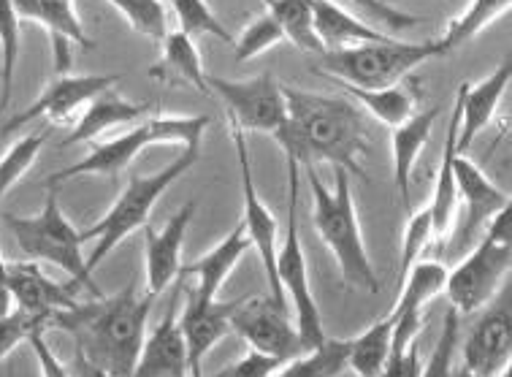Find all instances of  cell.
<instances>
[{"instance_id": "obj_40", "label": "cell", "mask_w": 512, "mask_h": 377, "mask_svg": "<svg viewBox=\"0 0 512 377\" xmlns=\"http://www.w3.org/2000/svg\"><path fill=\"white\" fill-rule=\"evenodd\" d=\"M280 41H285L282 28L274 22L271 14H266V17H258L255 22H250L242 30V36L233 38V49H236L239 60H252V57L263 55L266 49L277 47Z\"/></svg>"}, {"instance_id": "obj_20", "label": "cell", "mask_w": 512, "mask_h": 377, "mask_svg": "<svg viewBox=\"0 0 512 377\" xmlns=\"http://www.w3.org/2000/svg\"><path fill=\"white\" fill-rule=\"evenodd\" d=\"M512 79V63L504 60L502 66H496L491 76H485L477 85H461L458 87V106H461V120H458V136L456 150L458 155H466V150L475 144V139L488 128L494 120L496 106L507 93Z\"/></svg>"}, {"instance_id": "obj_8", "label": "cell", "mask_w": 512, "mask_h": 377, "mask_svg": "<svg viewBox=\"0 0 512 377\" xmlns=\"http://www.w3.org/2000/svg\"><path fill=\"white\" fill-rule=\"evenodd\" d=\"M298 180H301V166L288 158V236L277 250V283H280L282 299L293 302L298 340L307 353L326 340V329H323L320 307L309 288L307 255H304L301 228H298Z\"/></svg>"}, {"instance_id": "obj_44", "label": "cell", "mask_w": 512, "mask_h": 377, "mask_svg": "<svg viewBox=\"0 0 512 377\" xmlns=\"http://www.w3.org/2000/svg\"><path fill=\"white\" fill-rule=\"evenodd\" d=\"M47 331H36L33 337H30V348L36 353L38 369H41V377H71V369L63 364V361L57 359L55 350L49 348L47 337H44Z\"/></svg>"}, {"instance_id": "obj_6", "label": "cell", "mask_w": 512, "mask_h": 377, "mask_svg": "<svg viewBox=\"0 0 512 377\" xmlns=\"http://www.w3.org/2000/svg\"><path fill=\"white\" fill-rule=\"evenodd\" d=\"M6 228L17 239V247L28 261L57 266L60 272L68 274V280H76L82 288L93 291L95 299H101L103 291L93 280V272L87 269L82 231L68 223L55 188H49L44 209L38 215H6Z\"/></svg>"}, {"instance_id": "obj_46", "label": "cell", "mask_w": 512, "mask_h": 377, "mask_svg": "<svg viewBox=\"0 0 512 377\" xmlns=\"http://www.w3.org/2000/svg\"><path fill=\"white\" fill-rule=\"evenodd\" d=\"M71 377H112L109 372H103L101 367H95L93 361H87L79 353V350H74V361H71Z\"/></svg>"}, {"instance_id": "obj_27", "label": "cell", "mask_w": 512, "mask_h": 377, "mask_svg": "<svg viewBox=\"0 0 512 377\" xmlns=\"http://www.w3.org/2000/svg\"><path fill=\"white\" fill-rule=\"evenodd\" d=\"M447 269L439 261H423L412 266L410 272L401 277V293L393 310L388 312L391 321L399 318H418L426 310L431 299H437L439 293H445Z\"/></svg>"}, {"instance_id": "obj_26", "label": "cell", "mask_w": 512, "mask_h": 377, "mask_svg": "<svg viewBox=\"0 0 512 377\" xmlns=\"http://www.w3.org/2000/svg\"><path fill=\"white\" fill-rule=\"evenodd\" d=\"M147 112L149 104H133V101L122 98V95L114 93V90H103V93L95 95L93 101H90V106L84 109V114L79 117V123L74 125V131L63 139V147L93 142L101 133L112 131L117 125L136 123V120H141Z\"/></svg>"}, {"instance_id": "obj_48", "label": "cell", "mask_w": 512, "mask_h": 377, "mask_svg": "<svg viewBox=\"0 0 512 377\" xmlns=\"http://www.w3.org/2000/svg\"><path fill=\"white\" fill-rule=\"evenodd\" d=\"M9 377H14V375H11V372H9Z\"/></svg>"}, {"instance_id": "obj_21", "label": "cell", "mask_w": 512, "mask_h": 377, "mask_svg": "<svg viewBox=\"0 0 512 377\" xmlns=\"http://www.w3.org/2000/svg\"><path fill=\"white\" fill-rule=\"evenodd\" d=\"M131 377H190L187 345L177 318V302L168 307L155 329L144 337Z\"/></svg>"}, {"instance_id": "obj_43", "label": "cell", "mask_w": 512, "mask_h": 377, "mask_svg": "<svg viewBox=\"0 0 512 377\" xmlns=\"http://www.w3.org/2000/svg\"><path fill=\"white\" fill-rule=\"evenodd\" d=\"M353 3L358 9H364L366 14H372L377 22H382L385 28L391 30H407L423 22L420 17H412V14H404V11L393 9L391 0H353Z\"/></svg>"}, {"instance_id": "obj_47", "label": "cell", "mask_w": 512, "mask_h": 377, "mask_svg": "<svg viewBox=\"0 0 512 377\" xmlns=\"http://www.w3.org/2000/svg\"><path fill=\"white\" fill-rule=\"evenodd\" d=\"M11 310V291H9V261L0 250V312Z\"/></svg>"}, {"instance_id": "obj_31", "label": "cell", "mask_w": 512, "mask_h": 377, "mask_svg": "<svg viewBox=\"0 0 512 377\" xmlns=\"http://www.w3.org/2000/svg\"><path fill=\"white\" fill-rule=\"evenodd\" d=\"M350 340H326L317 348L301 353L277 372V377H339L347 369Z\"/></svg>"}, {"instance_id": "obj_38", "label": "cell", "mask_w": 512, "mask_h": 377, "mask_svg": "<svg viewBox=\"0 0 512 377\" xmlns=\"http://www.w3.org/2000/svg\"><path fill=\"white\" fill-rule=\"evenodd\" d=\"M49 321L28 310L11 307L9 312H0V361H6L14 350L28 342L36 331H47Z\"/></svg>"}, {"instance_id": "obj_42", "label": "cell", "mask_w": 512, "mask_h": 377, "mask_svg": "<svg viewBox=\"0 0 512 377\" xmlns=\"http://www.w3.org/2000/svg\"><path fill=\"white\" fill-rule=\"evenodd\" d=\"M282 367H285V361L274 359V356H263L258 350H250L247 356L233 361L231 367H225L223 372H217L212 377H277Z\"/></svg>"}, {"instance_id": "obj_37", "label": "cell", "mask_w": 512, "mask_h": 377, "mask_svg": "<svg viewBox=\"0 0 512 377\" xmlns=\"http://www.w3.org/2000/svg\"><path fill=\"white\" fill-rule=\"evenodd\" d=\"M44 142H47V131L30 133L25 139H19V142L0 158V198L6 196V193L17 185L19 177L36 163L38 152H41Z\"/></svg>"}, {"instance_id": "obj_34", "label": "cell", "mask_w": 512, "mask_h": 377, "mask_svg": "<svg viewBox=\"0 0 512 377\" xmlns=\"http://www.w3.org/2000/svg\"><path fill=\"white\" fill-rule=\"evenodd\" d=\"M19 60V17L11 0H0V112L11 104Z\"/></svg>"}, {"instance_id": "obj_7", "label": "cell", "mask_w": 512, "mask_h": 377, "mask_svg": "<svg viewBox=\"0 0 512 377\" xmlns=\"http://www.w3.org/2000/svg\"><path fill=\"white\" fill-rule=\"evenodd\" d=\"M512 264V207H504L485 226L480 245L447 272L445 296L458 315H475L507 280Z\"/></svg>"}, {"instance_id": "obj_16", "label": "cell", "mask_w": 512, "mask_h": 377, "mask_svg": "<svg viewBox=\"0 0 512 377\" xmlns=\"http://www.w3.org/2000/svg\"><path fill=\"white\" fill-rule=\"evenodd\" d=\"M82 285L76 280L68 283H57L52 277L41 272V266L33 261H19L9 264V291H11V307L28 310L33 315L47 318L52 326V318L57 312H66L76 307V293Z\"/></svg>"}, {"instance_id": "obj_12", "label": "cell", "mask_w": 512, "mask_h": 377, "mask_svg": "<svg viewBox=\"0 0 512 377\" xmlns=\"http://www.w3.org/2000/svg\"><path fill=\"white\" fill-rule=\"evenodd\" d=\"M231 136L233 147H236V161H239V174H242L244 190L242 226L247 231V236H250L252 247L261 255L263 272H266V280H269L271 288V299L285 307L280 283H277V250H280V245H277V217L271 215V209L258 196V188H255V180H252L250 150H247V142H244V131L236 123H231Z\"/></svg>"}, {"instance_id": "obj_3", "label": "cell", "mask_w": 512, "mask_h": 377, "mask_svg": "<svg viewBox=\"0 0 512 377\" xmlns=\"http://www.w3.org/2000/svg\"><path fill=\"white\" fill-rule=\"evenodd\" d=\"M307 180L312 198H315L312 220H315L317 234L336 258L345 285L358 288V291L377 293L380 280H377L372 258L366 250L364 231L358 223L353 190H350V174L334 169V188H328L326 182L320 180L315 166H307Z\"/></svg>"}, {"instance_id": "obj_1", "label": "cell", "mask_w": 512, "mask_h": 377, "mask_svg": "<svg viewBox=\"0 0 512 377\" xmlns=\"http://www.w3.org/2000/svg\"><path fill=\"white\" fill-rule=\"evenodd\" d=\"M285 123L274 131L288 158L307 169L328 163L369 182L361 158L369 152V120L353 98L320 95L282 85Z\"/></svg>"}, {"instance_id": "obj_4", "label": "cell", "mask_w": 512, "mask_h": 377, "mask_svg": "<svg viewBox=\"0 0 512 377\" xmlns=\"http://www.w3.org/2000/svg\"><path fill=\"white\" fill-rule=\"evenodd\" d=\"M198 161H201V150H182L177 161L168 163L166 169H158L155 174H133L128 188L122 190L109 212L95 226L82 231L84 245L95 242L93 253L87 255V269L95 272L103 258L114 253V247H120L136 228L147 226L149 212L158 204V198Z\"/></svg>"}, {"instance_id": "obj_32", "label": "cell", "mask_w": 512, "mask_h": 377, "mask_svg": "<svg viewBox=\"0 0 512 377\" xmlns=\"http://www.w3.org/2000/svg\"><path fill=\"white\" fill-rule=\"evenodd\" d=\"M512 0H472L466 11L461 17H456L450 22V28L439 41H442V47L450 55L453 49L464 47L466 41H472L483 33L491 22H496L499 17H504L507 11H510Z\"/></svg>"}, {"instance_id": "obj_19", "label": "cell", "mask_w": 512, "mask_h": 377, "mask_svg": "<svg viewBox=\"0 0 512 377\" xmlns=\"http://www.w3.org/2000/svg\"><path fill=\"white\" fill-rule=\"evenodd\" d=\"M11 3H14L19 22L22 19L36 22L52 36L57 74H68V68H71V44H79L82 49L93 47L82 22L76 17L71 0H11Z\"/></svg>"}, {"instance_id": "obj_45", "label": "cell", "mask_w": 512, "mask_h": 377, "mask_svg": "<svg viewBox=\"0 0 512 377\" xmlns=\"http://www.w3.org/2000/svg\"><path fill=\"white\" fill-rule=\"evenodd\" d=\"M420 369H423V364H420L418 340H415L401 353H391V359L382 367L380 377H420Z\"/></svg>"}, {"instance_id": "obj_5", "label": "cell", "mask_w": 512, "mask_h": 377, "mask_svg": "<svg viewBox=\"0 0 512 377\" xmlns=\"http://www.w3.org/2000/svg\"><path fill=\"white\" fill-rule=\"evenodd\" d=\"M447 55L442 41H380V44H358V47L331 49L323 52V66L315 74L361 87V90H382L401 85L412 68L423 66L431 57Z\"/></svg>"}, {"instance_id": "obj_10", "label": "cell", "mask_w": 512, "mask_h": 377, "mask_svg": "<svg viewBox=\"0 0 512 377\" xmlns=\"http://www.w3.org/2000/svg\"><path fill=\"white\" fill-rule=\"evenodd\" d=\"M231 331H236L250 345V350L274 356L285 364L304 353L296 323L288 321L285 307L274 299H261V296L239 299L236 310L231 312Z\"/></svg>"}, {"instance_id": "obj_15", "label": "cell", "mask_w": 512, "mask_h": 377, "mask_svg": "<svg viewBox=\"0 0 512 377\" xmlns=\"http://www.w3.org/2000/svg\"><path fill=\"white\" fill-rule=\"evenodd\" d=\"M149 144H160L155 117H149V120L139 123L128 133H122V136H117L112 142L95 144L93 150L87 152L82 161L74 163V166H68V169L63 171H55L52 177L44 180V185H47V188H55L57 182L79 180V177H95V174H98V177H112L117 171L128 169L133 158H136L144 147H149Z\"/></svg>"}, {"instance_id": "obj_35", "label": "cell", "mask_w": 512, "mask_h": 377, "mask_svg": "<svg viewBox=\"0 0 512 377\" xmlns=\"http://www.w3.org/2000/svg\"><path fill=\"white\" fill-rule=\"evenodd\" d=\"M174 14H177L179 30L185 36H212L225 44H233V33L215 17V11L206 6V0H171Z\"/></svg>"}, {"instance_id": "obj_9", "label": "cell", "mask_w": 512, "mask_h": 377, "mask_svg": "<svg viewBox=\"0 0 512 377\" xmlns=\"http://www.w3.org/2000/svg\"><path fill=\"white\" fill-rule=\"evenodd\" d=\"M209 93L217 95L228 109V120L247 131L271 133L285 123V98L282 85L274 76L258 74L255 79H220V76H206Z\"/></svg>"}, {"instance_id": "obj_22", "label": "cell", "mask_w": 512, "mask_h": 377, "mask_svg": "<svg viewBox=\"0 0 512 377\" xmlns=\"http://www.w3.org/2000/svg\"><path fill=\"white\" fill-rule=\"evenodd\" d=\"M439 117V106H429L420 109L404 120L401 125L391 128V147H393V180H396V190L401 196V207L412 212V171L418 163V155L423 152L426 142H429L434 123Z\"/></svg>"}, {"instance_id": "obj_14", "label": "cell", "mask_w": 512, "mask_h": 377, "mask_svg": "<svg viewBox=\"0 0 512 377\" xmlns=\"http://www.w3.org/2000/svg\"><path fill=\"white\" fill-rule=\"evenodd\" d=\"M453 177H456L458 204L464 201L466 212L464 228L458 236V250H466L477 236H483L485 226L491 223L496 212L510 207V196L496 188L494 182L488 180V174L477 163L469 161L466 155L453 158Z\"/></svg>"}, {"instance_id": "obj_39", "label": "cell", "mask_w": 512, "mask_h": 377, "mask_svg": "<svg viewBox=\"0 0 512 377\" xmlns=\"http://www.w3.org/2000/svg\"><path fill=\"white\" fill-rule=\"evenodd\" d=\"M458 326H461V315L456 310H450L445 315V326H442V334H439L437 345H434V353L426 367L420 369V377H453V359H456V350L461 345V334H458Z\"/></svg>"}, {"instance_id": "obj_30", "label": "cell", "mask_w": 512, "mask_h": 377, "mask_svg": "<svg viewBox=\"0 0 512 377\" xmlns=\"http://www.w3.org/2000/svg\"><path fill=\"white\" fill-rule=\"evenodd\" d=\"M263 3L269 6V14L282 28V36L293 41L298 49L312 52V55H323L326 52L315 33L309 0H263Z\"/></svg>"}, {"instance_id": "obj_41", "label": "cell", "mask_w": 512, "mask_h": 377, "mask_svg": "<svg viewBox=\"0 0 512 377\" xmlns=\"http://www.w3.org/2000/svg\"><path fill=\"white\" fill-rule=\"evenodd\" d=\"M431 245V215L429 207L412 209L410 220H407V231H404V247H401V266H399V283L404 274L410 272L412 266L418 264L426 247Z\"/></svg>"}, {"instance_id": "obj_33", "label": "cell", "mask_w": 512, "mask_h": 377, "mask_svg": "<svg viewBox=\"0 0 512 377\" xmlns=\"http://www.w3.org/2000/svg\"><path fill=\"white\" fill-rule=\"evenodd\" d=\"M163 55H166V66L174 74L190 82L201 95H212L209 93V85H206L204 63H201V55H198L193 38L185 36L179 28L168 30L166 38H163Z\"/></svg>"}, {"instance_id": "obj_28", "label": "cell", "mask_w": 512, "mask_h": 377, "mask_svg": "<svg viewBox=\"0 0 512 377\" xmlns=\"http://www.w3.org/2000/svg\"><path fill=\"white\" fill-rule=\"evenodd\" d=\"M336 85L342 87L355 104L364 106L374 120H380L388 128H396V125L410 120L412 114H415V93H412V87L393 85L382 87V90H361V87L345 85V82H336Z\"/></svg>"}, {"instance_id": "obj_29", "label": "cell", "mask_w": 512, "mask_h": 377, "mask_svg": "<svg viewBox=\"0 0 512 377\" xmlns=\"http://www.w3.org/2000/svg\"><path fill=\"white\" fill-rule=\"evenodd\" d=\"M393 342V321L385 315L377 323H372L364 334L350 340L347 350V369H353L358 377H380L382 367L391 359Z\"/></svg>"}, {"instance_id": "obj_25", "label": "cell", "mask_w": 512, "mask_h": 377, "mask_svg": "<svg viewBox=\"0 0 512 377\" xmlns=\"http://www.w3.org/2000/svg\"><path fill=\"white\" fill-rule=\"evenodd\" d=\"M312 6V22L315 33L326 52L331 49L358 47V44H380L391 41L382 30H374V25H366L350 11H345L336 0H309Z\"/></svg>"}, {"instance_id": "obj_17", "label": "cell", "mask_w": 512, "mask_h": 377, "mask_svg": "<svg viewBox=\"0 0 512 377\" xmlns=\"http://www.w3.org/2000/svg\"><path fill=\"white\" fill-rule=\"evenodd\" d=\"M193 215H196V201H187L160 231L144 226V247H147L144 266H147L149 296H160L182 272V242L193 223Z\"/></svg>"}, {"instance_id": "obj_23", "label": "cell", "mask_w": 512, "mask_h": 377, "mask_svg": "<svg viewBox=\"0 0 512 377\" xmlns=\"http://www.w3.org/2000/svg\"><path fill=\"white\" fill-rule=\"evenodd\" d=\"M252 250V242L244 226L233 228L231 234L225 236L220 245H215L206 255H201L198 261L193 264L182 266V272L185 277H196V296L198 299H217L220 291H223V285L228 283V277L236 269V264L242 261L244 255Z\"/></svg>"}, {"instance_id": "obj_11", "label": "cell", "mask_w": 512, "mask_h": 377, "mask_svg": "<svg viewBox=\"0 0 512 377\" xmlns=\"http://www.w3.org/2000/svg\"><path fill=\"white\" fill-rule=\"evenodd\" d=\"M114 82H120V74H60L55 82H49L47 90L38 95L28 109H22V112H17L14 117L6 120L0 136L6 139L14 131H19L22 125L36 123V120H44V123H66V120H71V114L76 109H82L87 101H93L95 95H101L103 90H112Z\"/></svg>"}, {"instance_id": "obj_24", "label": "cell", "mask_w": 512, "mask_h": 377, "mask_svg": "<svg viewBox=\"0 0 512 377\" xmlns=\"http://www.w3.org/2000/svg\"><path fill=\"white\" fill-rule=\"evenodd\" d=\"M458 120H461V106H458V98H456L453 114H450V123H447L437 185H434V196H431L429 201L431 242L439 247L445 245L447 239H450V234H453V223H456V212H458V190H456V177H453V158L458 155L456 150Z\"/></svg>"}, {"instance_id": "obj_18", "label": "cell", "mask_w": 512, "mask_h": 377, "mask_svg": "<svg viewBox=\"0 0 512 377\" xmlns=\"http://www.w3.org/2000/svg\"><path fill=\"white\" fill-rule=\"evenodd\" d=\"M239 299H198L196 293H187L185 312L179 318L187 345V367L190 377H201V361L231 331V312L236 310Z\"/></svg>"}, {"instance_id": "obj_36", "label": "cell", "mask_w": 512, "mask_h": 377, "mask_svg": "<svg viewBox=\"0 0 512 377\" xmlns=\"http://www.w3.org/2000/svg\"><path fill=\"white\" fill-rule=\"evenodd\" d=\"M106 3H112L114 9L128 19V25L141 36L155 38V41L166 38L168 9L163 0H106Z\"/></svg>"}, {"instance_id": "obj_13", "label": "cell", "mask_w": 512, "mask_h": 377, "mask_svg": "<svg viewBox=\"0 0 512 377\" xmlns=\"http://www.w3.org/2000/svg\"><path fill=\"white\" fill-rule=\"evenodd\" d=\"M512 321L510 304L485 312L466 334L461 372L469 377H510Z\"/></svg>"}, {"instance_id": "obj_2", "label": "cell", "mask_w": 512, "mask_h": 377, "mask_svg": "<svg viewBox=\"0 0 512 377\" xmlns=\"http://www.w3.org/2000/svg\"><path fill=\"white\" fill-rule=\"evenodd\" d=\"M155 296L125 285L117 296H101L90 304H76L57 312L49 329L71 334L84 359L112 377H131L139 350L147 337L149 310Z\"/></svg>"}]
</instances>
